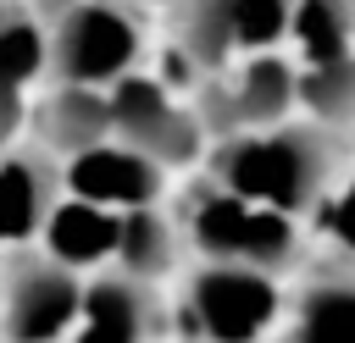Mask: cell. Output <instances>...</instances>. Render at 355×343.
I'll use <instances>...</instances> for the list:
<instances>
[{"label":"cell","mask_w":355,"mask_h":343,"mask_svg":"<svg viewBox=\"0 0 355 343\" xmlns=\"http://www.w3.org/2000/svg\"><path fill=\"white\" fill-rule=\"evenodd\" d=\"M355 144L344 133L311 127V122H283L266 133H239L227 144H211L200 160V177L255 210H272L283 221H311L338 172L349 166Z\"/></svg>","instance_id":"obj_1"},{"label":"cell","mask_w":355,"mask_h":343,"mask_svg":"<svg viewBox=\"0 0 355 343\" xmlns=\"http://www.w3.org/2000/svg\"><path fill=\"white\" fill-rule=\"evenodd\" d=\"M189 266H244V271H266V277H294L300 266H311V238L300 221H283L272 210H255L222 188H211L200 172L166 199Z\"/></svg>","instance_id":"obj_2"},{"label":"cell","mask_w":355,"mask_h":343,"mask_svg":"<svg viewBox=\"0 0 355 343\" xmlns=\"http://www.w3.org/2000/svg\"><path fill=\"white\" fill-rule=\"evenodd\" d=\"M44 33V83L50 89H94L105 94L144 55V11L111 0H72V6H33ZM39 83V89H44Z\"/></svg>","instance_id":"obj_3"},{"label":"cell","mask_w":355,"mask_h":343,"mask_svg":"<svg viewBox=\"0 0 355 343\" xmlns=\"http://www.w3.org/2000/svg\"><path fill=\"white\" fill-rule=\"evenodd\" d=\"M283 315V282L244 266H183L189 343H266Z\"/></svg>","instance_id":"obj_4"},{"label":"cell","mask_w":355,"mask_h":343,"mask_svg":"<svg viewBox=\"0 0 355 343\" xmlns=\"http://www.w3.org/2000/svg\"><path fill=\"white\" fill-rule=\"evenodd\" d=\"M189 111L200 122L205 149L227 144L239 133H266L294 122V61L288 55H244L222 77H205L189 94Z\"/></svg>","instance_id":"obj_5"},{"label":"cell","mask_w":355,"mask_h":343,"mask_svg":"<svg viewBox=\"0 0 355 343\" xmlns=\"http://www.w3.org/2000/svg\"><path fill=\"white\" fill-rule=\"evenodd\" d=\"M105 116H111V144L144 155L166 177L205 160V138H200V122H194L189 100L166 94L150 72H128L122 83H111L105 89Z\"/></svg>","instance_id":"obj_6"},{"label":"cell","mask_w":355,"mask_h":343,"mask_svg":"<svg viewBox=\"0 0 355 343\" xmlns=\"http://www.w3.org/2000/svg\"><path fill=\"white\" fill-rule=\"evenodd\" d=\"M83 304V277L39 243L0 254V343H67Z\"/></svg>","instance_id":"obj_7"},{"label":"cell","mask_w":355,"mask_h":343,"mask_svg":"<svg viewBox=\"0 0 355 343\" xmlns=\"http://www.w3.org/2000/svg\"><path fill=\"white\" fill-rule=\"evenodd\" d=\"M166 293L144 288L122 271L83 277V304L67 332V343H155L166 332Z\"/></svg>","instance_id":"obj_8"},{"label":"cell","mask_w":355,"mask_h":343,"mask_svg":"<svg viewBox=\"0 0 355 343\" xmlns=\"http://www.w3.org/2000/svg\"><path fill=\"white\" fill-rule=\"evenodd\" d=\"M61 194L78 199V205H94L105 216H122V210L166 205L172 199V177L161 166H150L144 155L122 149V144H100V149H89V155L61 166Z\"/></svg>","instance_id":"obj_9"},{"label":"cell","mask_w":355,"mask_h":343,"mask_svg":"<svg viewBox=\"0 0 355 343\" xmlns=\"http://www.w3.org/2000/svg\"><path fill=\"white\" fill-rule=\"evenodd\" d=\"M266 343H355V271L327 260L300 266Z\"/></svg>","instance_id":"obj_10"},{"label":"cell","mask_w":355,"mask_h":343,"mask_svg":"<svg viewBox=\"0 0 355 343\" xmlns=\"http://www.w3.org/2000/svg\"><path fill=\"white\" fill-rule=\"evenodd\" d=\"M22 144H33L50 160H78L100 144H111V116H105V94L94 89H33L28 94V127Z\"/></svg>","instance_id":"obj_11"},{"label":"cell","mask_w":355,"mask_h":343,"mask_svg":"<svg viewBox=\"0 0 355 343\" xmlns=\"http://www.w3.org/2000/svg\"><path fill=\"white\" fill-rule=\"evenodd\" d=\"M61 160L39 155L33 144H17L0 155V249L39 243L44 221L61 205Z\"/></svg>","instance_id":"obj_12"},{"label":"cell","mask_w":355,"mask_h":343,"mask_svg":"<svg viewBox=\"0 0 355 343\" xmlns=\"http://www.w3.org/2000/svg\"><path fill=\"white\" fill-rule=\"evenodd\" d=\"M183 266H189V249H183V232H178L166 205L116 216V238H111V266L105 271H122V277H133L144 288H161Z\"/></svg>","instance_id":"obj_13"},{"label":"cell","mask_w":355,"mask_h":343,"mask_svg":"<svg viewBox=\"0 0 355 343\" xmlns=\"http://www.w3.org/2000/svg\"><path fill=\"white\" fill-rule=\"evenodd\" d=\"M161 33H166V50L205 83V77H222L233 61H239V44H233V17H227V0H189V6H166L161 11Z\"/></svg>","instance_id":"obj_14"},{"label":"cell","mask_w":355,"mask_h":343,"mask_svg":"<svg viewBox=\"0 0 355 343\" xmlns=\"http://www.w3.org/2000/svg\"><path fill=\"white\" fill-rule=\"evenodd\" d=\"M111 238H116V216H105L94 205H78V199H61L55 216L44 221V232H39V249L50 260H61L67 271L94 277V271L111 266Z\"/></svg>","instance_id":"obj_15"},{"label":"cell","mask_w":355,"mask_h":343,"mask_svg":"<svg viewBox=\"0 0 355 343\" xmlns=\"http://www.w3.org/2000/svg\"><path fill=\"white\" fill-rule=\"evenodd\" d=\"M294 116L349 138L355 122V55L327 66H294Z\"/></svg>","instance_id":"obj_16"},{"label":"cell","mask_w":355,"mask_h":343,"mask_svg":"<svg viewBox=\"0 0 355 343\" xmlns=\"http://www.w3.org/2000/svg\"><path fill=\"white\" fill-rule=\"evenodd\" d=\"M288 44L300 50L294 66H327L355 55V6H338V0L288 6Z\"/></svg>","instance_id":"obj_17"},{"label":"cell","mask_w":355,"mask_h":343,"mask_svg":"<svg viewBox=\"0 0 355 343\" xmlns=\"http://www.w3.org/2000/svg\"><path fill=\"white\" fill-rule=\"evenodd\" d=\"M44 83V33L33 6H0V89L33 94Z\"/></svg>","instance_id":"obj_18"},{"label":"cell","mask_w":355,"mask_h":343,"mask_svg":"<svg viewBox=\"0 0 355 343\" xmlns=\"http://www.w3.org/2000/svg\"><path fill=\"white\" fill-rule=\"evenodd\" d=\"M305 238H311V249H322L327 266L355 271V160L338 172V183L327 188V199L305 221Z\"/></svg>","instance_id":"obj_19"},{"label":"cell","mask_w":355,"mask_h":343,"mask_svg":"<svg viewBox=\"0 0 355 343\" xmlns=\"http://www.w3.org/2000/svg\"><path fill=\"white\" fill-rule=\"evenodd\" d=\"M227 17H233L239 61L244 55H277V44L288 39V6H277V0H227Z\"/></svg>","instance_id":"obj_20"},{"label":"cell","mask_w":355,"mask_h":343,"mask_svg":"<svg viewBox=\"0 0 355 343\" xmlns=\"http://www.w3.org/2000/svg\"><path fill=\"white\" fill-rule=\"evenodd\" d=\"M22 127H28V94L0 89V155L22 144Z\"/></svg>","instance_id":"obj_21"},{"label":"cell","mask_w":355,"mask_h":343,"mask_svg":"<svg viewBox=\"0 0 355 343\" xmlns=\"http://www.w3.org/2000/svg\"><path fill=\"white\" fill-rule=\"evenodd\" d=\"M349 144H355V122H349Z\"/></svg>","instance_id":"obj_22"}]
</instances>
